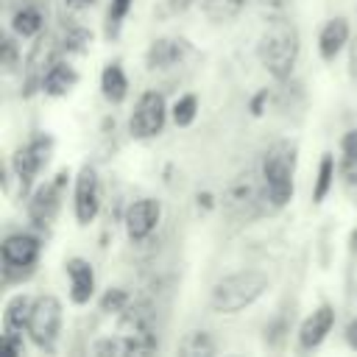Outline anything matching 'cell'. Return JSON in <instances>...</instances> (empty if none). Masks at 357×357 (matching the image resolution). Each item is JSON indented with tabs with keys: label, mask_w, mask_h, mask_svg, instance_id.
<instances>
[{
	"label": "cell",
	"mask_w": 357,
	"mask_h": 357,
	"mask_svg": "<svg viewBox=\"0 0 357 357\" xmlns=\"http://www.w3.org/2000/svg\"><path fill=\"white\" fill-rule=\"evenodd\" d=\"M298 53H301V39L296 25L287 20H273L257 42V59L276 81L290 78L298 61Z\"/></svg>",
	"instance_id": "obj_1"
},
{
	"label": "cell",
	"mask_w": 357,
	"mask_h": 357,
	"mask_svg": "<svg viewBox=\"0 0 357 357\" xmlns=\"http://www.w3.org/2000/svg\"><path fill=\"white\" fill-rule=\"evenodd\" d=\"M271 287V279L268 273L262 271H237V273H229L223 279H218L209 290V307L215 312H223V315H234L245 307H251L257 298H262V293Z\"/></svg>",
	"instance_id": "obj_2"
},
{
	"label": "cell",
	"mask_w": 357,
	"mask_h": 357,
	"mask_svg": "<svg viewBox=\"0 0 357 357\" xmlns=\"http://www.w3.org/2000/svg\"><path fill=\"white\" fill-rule=\"evenodd\" d=\"M262 184H265V198L271 209H282L293 201V176H296V142L279 139L273 142L259 167Z\"/></svg>",
	"instance_id": "obj_3"
},
{
	"label": "cell",
	"mask_w": 357,
	"mask_h": 357,
	"mask_svg": "<svg viewBox=\"0 0 357 357\" xmlns=\"http://www.w3.org/2000/svg\"><path fill=\"white\" fill-rule=\"evenodd\" d=\"M165 120H167V103H165V95L156 92V89H145L137 103H134V112L128 117V134L134 139H153L162 134L165 128Z\"/></svg>",
	"instance_id": "obj_4"
},
{
	"label": "cell",
	"mask_w": 357,
	"mask_h": 357,
	"mask_svg": "<svg viewBox=\"0 0 357 357\" xmlns=\"http://www.w3.org/2000/svg\"><path fill=\"white\" fill-rule=\"evenodd\" d=\"M61 326V301L50 293L33 298V312L28 321V335L42 351H53Z\"/></svg>",
	"instance_id": "obj_5"
},
{
	"label": "cell",
	"mask_w": 357,
	"mask_h": 357,
	"mask_svg": "<svg viewBox=\"0 0 357 357\" xmlns=\"http://www.w3.org/2000/svg\"><path fill=\"white\" fill-rule=\"evenodd\" d=\"M50 153H53V137H47V134L33 137L28 145H22V148L14 151V156H11V170H14V176L20 178V190H22V192L31 190L33 178H36L39 170L47 165Z\"/></svg>",
	"instance_id": "obj_6"
},
{
	"label": "cell",
	"mask_w": 357,
	"mask_h": 357,
	"mask_svg": "<svg viewBox=\"0 0 357 357\" xmlns=\"http://www.w3.org/2000/svg\"><path fill=\"white\" fill-rule=\"evenodd\" d=\"M67 178H70V170L64 167V170H59L53 176V181H45V184H39L33 190V195L28 201V218H31L33 226L47 229L56 220V215L61 209V192H64Z\"/></svg>",
	"instance_id": "obj_7"
},
{
	"label": "cell",
	"mask_w": 357,
	"mask_h": 357,
	"mask_svg": "<svg viewBox=\"0 0 357 357\" xmlns=\"http://www.w3.org/2000/svg\"><path fill=\"white\" fill-rule=\"evenodd\" d=\"M39 251H42V243L39 237L28 234V231H14L3 240L0 245V254H3V271L6 276L14 273V271H22V276H31L33 273V265L39 259Z\"/></svg>",
	"instance_id": "obj_8"
},
{
	"label": "cell",
	"mask_w": 357,
	"mask_h": 357,
	"mask_svg": "<svg viewBox=\"0 0 357 357\" xmlns=\"http://www.w3.org/2000/svg\"><path fill=\"white\" fill-rule=\"evenodd\" d=\"M268 204V198H265V184H262V176L259 178H254L251 173L248 176H240V178H234L229 187H226V192H223V206L231 212V215H237V218H248V215H254L257 212V206L259 204Z\"/></svg>",
	"instance_id": "obj_9"
},
{
	"label": "cell",
	"mask_w": 357,
	"mask_h": 357,
	"mask_svg": "<svg viewBox=\"0 0 357 357\" xmlns=\"http://www.w3.org/2000/svg\"><path fill=\"white\" fill-rule=\"evenodd\" d=\"M73 209L78 226H89L100 212V181L92 165H84L75 176V192H73Z\"/></svg>",
	"instance_id": "obj_10"
},
{
	"label": "cell",
	"mask_w": 357,
	"mask_h": 357,
	"mask_svg": "<svg viewBox=\"0 0 357 357\" xmlns=\"http://www.w3.org/2000/svg\"><path fill=\"white\" fill-rule=\"evenodd\" d=\"M162 220V204L156 198H137L126 209V234L134 243L148 240Z\"/></svg>",
	"instance_id": "obj_11"
},
{
	"label": "cell",
	"mask_w": 357,
	"mask_h": 357,
	"mask_svg": "<svg viewBox=\"0 0 357 357\" xmlns=\"http://www.w3.org/2000/svg\"><path fill=\"white\" fill-rule=\"evenodd\" d=\"M190 53H192V45L187 39L162 36V39L151 42V47L145 53V64H148V70H167V67L181 64Z\"/></svg>",
	"instance_id": "obj_12"
},
{
	"label": "cell",
	"mask_w": 357,
	"mask_h": 357,
	"mask_svg": "<svg viewBox=\"0 0 357 357\" xmlns=\"http://www.w3.org/2000/svg\"><path fill=\"white\" fill-rule=\"evenodd\" d=\"M64 271L70 276V301L73 304H89L95 296V271L84 257H70L64 262Z\"/></svg>",
	"instance_id": "obj_13"
},
{
	"label": "cell",
	"mask_w": 357,
	"mask_h": 357,
	"mask_svg": "<svg viewBox=\"0 0 357 357\" xmlns=\"http://www.w3.org/2000/svg\"><path fill=\"white\" fill-rule=\"evenodd\" d=\"M335 326V307L332 304H321L318 310H312V315L304 318V324L298 326V346L301 349H315L324 343V337L332 332Z\"/></svg>",
	"instance_id": "obj_14"
},
{
	"label": "cell",
	"mask_w": 357,
	"mask_h": 357,
	"mask_svg": "<svg viewBox=\"0 0 357 357\" xmlns=\"http://www.w3.org/2000/svg\"><path fill=\"white\" fill-rule=\"evenodd\" d=\"M53 45H56L53 36H39V42L33 45V50L28 53V61H25V95H31L36 86H42L45 73L56 61L53 59Z\"/></svg>",
	"instance_id": "obj_15"
},
{
	"label": "cell",
	"mask_w": 357,
	"mask_h": 357,
	"mask_svg": "<svg viewBox=\"0 0 357 357\" xmlns=\"http://www.w3.org/2000/svg\"><path fill=\"white\" fill-rule=\"evenodd\" d=\"M349 20L346 17H332L324 22L321 33H318V53L324 61H332L349 42Z\"/></svg>",
	"instance_id": "obj_16"
},
{
	"label": "cell",
	"mask_w": 357,
	"mask_h": 357,
	"mask_svg": "<svg viewBox=\"0 0 357 357\" xmlns=\"http://www.w3.org/2000/svg\"><path fill=\"white\" fill-rule=\"evenodd\" d=\"M75 84H78V73H75V67H70L67 61H53L50 70L45 73L39 89H42L45 95H50V98H61V95H67Z\"/></svg>",
	"instance_id": "obj_17"
},
{
	"label": "cell",
	"mask_w": 357,
	"mask_h": 357,
	"mask_svg": "<svg viewBox=\"0 0 357 357\" xmlns=\"http://www.w3.org/2000/svg\"><path fill=\"white\" fill-rule=\"evenodd\" d=\"M31 312H33V298L28 293L11 296L3 310V332H28Z\"/></svg>",
	"instance_id": "obj_18"
},
{
	"label": "cell",
	"mask_w": 357,
	"mask_h": 357,
	"mask_svg": "<svg viewBox=\"0 0 357 357\" xmlns=\"http://www.w3.org/2000/svg\"><path fill=\"white\" fill-rule=\"evenodd\" d=\"M100 92H103V98L109 103H123L126 100V95H128V78H126L120 61H112V64L103 67V73H100Z\"/></svg>",
	"instance_id": "obj_19"
},
{
	"label": "cell",
	"mask_w": 357,
	"mask_h": 357,
	"mask_svg": "<svg viewBox=\"0 0 357 357\" xmlns=\"http://www.w3.org/2000/svg\"><path fill=\"white\" fill-rule=\"evenodd\" d=\"M45 28V14L39 6H22L14 11L11 17V31L20 36V39H31V36H39Z\"/></svg>",
	"instance_id": "obj_20"
},
{
	"label": "cell",
	"mask_w": 357,
	"mask_h": 357,
	"mask_svg": "<svg viewBox=\"0 0 357 357\" xmlns=\"http://www.w3.org/2000/svg\"><path fill=\"white\" fill-rule=\"evenodd\" d=\"M248 0H201V11L209 22L215 25H226L231 20L240 17V11L245 8Z\"/></svg>",
	"instance_id": "obj_21"
},
{
	"label": "cell",
	"mask_w": 357,
	"mask_h": 357,
	"mask_svg": "<svg viewBox=\"0 0 357 357\" xmlns=\"http://www.w3.org/2000/svg\"><path fill=\"white\" fill-rule=\"evenodd\" d=\"M332 181H335V159H332V153H324V156H321V165H318L315 187H312V201H315V204H321V201L329 195Z\"/></svg>",
	"instance_id": "obj_22"
},
{
	"label": "cell",
	"mask_w": 357,
	"mask_h": 357,
	"mask_svg": "<svg viewBox=\"0 0 357 357\" xmlns=\"http://www.w3.org/2000/svg\"><path fill=\"white\" fill-rule=\"evenodd\" d=\"M170 114H173V123H176L178 128L192 126V123H195V114H198V98H195V95H181V98L173 103Z\"/></svg>",
	"instance_id": "obj_23"
},
{
	"label": "cell",
	"mask_w": 357,
	"mask_h": 357,
	"mask_svg": "<svg viewBox=\"0 0 357 357\" xmlns=\"http://www.w3.org/2000/svg\"><path fill=\"white\" fill-rule=\"evenodd\" d=\"M131 6H134V0H112V3H109V11H106V36H109V39H114V36L120 33L123 20L128 17Z\"/></svg>",
	"instance_id": "obj_24"
},
{
	"label": "cell",
	"mask_w": 357,
	"mask_h": 357,
	"mask_svg": "<svg viewBox=\"0 0 357 357\" xmlns=\"http://www.w3.org/2000/svg\"><path fill=\"white\" fill-rule=\"evenodd\" d=\"M178 351H181V354H190V357H201V354H212V351H215V343L209 340L206 332H190V335L181 340Z\"/></svg>",
	"instance_id": "obj_25"
},
{
	"label": "cell",
	"mask_w": 357,
	"mask_h": 357,
	"mask_svg": "<svg viewBox=\"0 0 357 357\" xmlns=\"http://www.w3.org/2000/svg\"><path fill=\"white\" fill-rule=\"evenodd\" d=\"M89 42H92V33L81 25H73V28H67V33L61 39V50L64 53H84Z\"/></svg>",
	"instance_id": "obj_26"
},
{
	"label": "cell",
	"mask_w": 357,
	"mask_h": 357,
	"mask_svg": "<svg viewBox=\"0 0 357 357\" xmlns=\"http://www.w3.org/2000/svg\"><path fill=\"white\" fill-rule=\"evenodd\" d=\"M128 307V293L123 287H109L100 296V310L103 312H123Z\"/></svg>",
	"instance_id": "obj_27"
},
{
	"label": "cell",
	"mask_w": 357,
	"mask_h": 357,
	"mask_svg": "<svg viewBox=\"0 0 357 357\" xmlns=\"http://www.w3.org/2000/svg\"><path fill=\"white\" fill-rule=\"evenodd\" d=\"M337 170H340L343 181H346L349 187H357V156H351V153H343V159H340Z\"/></svg>",
	"instance_id": "obj_28"
},
{
	"label": "cell",
	"mask_w": 357,
	"mask_h": 357,
	"mask_svg": "<svg viewBox=\"0 0 357 357\" xmlns=\"http://www.w3.org/2000/svg\"><path fill=\"white\" fill-rule=\"evenodd\" d=\"M14 64H17V45H14L11 36H6V39H3V70L11 73Z\"/></svg>",
	"instance_id": "obj_29"
},
{
	"label": "cell",
	"mask_w": 357,
	"mask_h": 357,
	"mask_svg": "<svg viewBox=\"0 0 357 357\" xmlns=\"http://www.w3.org/2000/svg\"><path fill=\"white\" fill-rule=\"evenodd\" d=\"M3 346L11 351V354H22L25 351V346H22V335L20 332H3Z\"/></svg>",
	"instance_id": "obj_30"
},
{
	"label": "cell",
	"mask_w": 357,
	"mask_h": 357,
	"mask_svg": "<svg viewBox=\"0 0 357 357\" xmlns=\"http://www.w3.org/2000/svg\"><path fill=\"white\" fill-rule=\"evenodd\" d=\"M340 151L357 156V128H351V131L343 134V139H340Z\"/></svg>",
	"instance_id": "obj_31"
},
{
	"label": "cell",
	"mask_w": 357,
	"mask_h": 357,
	"mask_svg": "<svg viewBox=\"0 0 357 357\" xmlns=\"http://www.w3.org/2000/svg\"><path fill=\"white\" fill-rule=\"evenodd\" d=\"M265 100H268V89H259V92L254 95V100H251V114H254V117H259V114H262Z\"/></svg>",
	"instance_id": "obj_32"
},
{
	"label": "cell",
	"mask_w": 357,
	"mask_h": 357,
	"mask_svg": "<svg viewBox=\"0 0 357 357\" xmlns=\"http://www.w3.org/2000/svg\"><path fill=\"white\" fill-rule=\"evenodd\" d=\"M98 0H64L67 11H84V8H92Z\"/></svg>",
	"instance_id": "obj_33"
},
{
	"label": "cell",
	"mask_w": 357,
	"mask_h": 357,
	"mask_svg": "<svg viewBox=\"0 0 357 357\" xmlns=\"http://www.w3.org/2000/svg\"><path fill=\"white\" fill-rule=\"evenodd\" d=\"M346 343L357 351V318H351V321H349V326H346Z\"/></svg>",
	"instance_id": "obj_34"
},
{
	"label": "cell",
	"mask_w": 357,
	"mask_h": 357,
	"mask_svg": "<svg viewBox=\"0 0 357 357\" xmlns=\"http://www.w3.org/2000/svg\"><path fill=\"white\" fill-rule=\"evenodd\" d=\"M192 6V0H167V11L178 14V11H187Z\"/></svg>",
	"instance_id": "obj_35"
},
{
	"label": "cell",
	"mask_w": 357,
	"mask_h": 357,
	"mask_svg": "<svg viewBox=\"0 0 357 357\" xmlns=\"http://www.w3.org/2000/svg\"><path fill=\"white\" fill-rule=\"evenodd\" d=\"M351 75L357 78V42L351 45Z\"/></svg>",
	"instance_id": "obj_36"
},
{
	"label": "cell",
	"mask_w": 357,
	"mask_h": 357,
	"mask_svg": "<svg viewBox=\"0 0 357 357\" xmlns=\"http://www.w3.org/2000/svg\"><path fill=\"white\" fill-rule=\"evenodd\" d=\"M265 6H284V0H262Z\"/></svg>",
	"instance_id": "obj_37"
}]
</instances>
